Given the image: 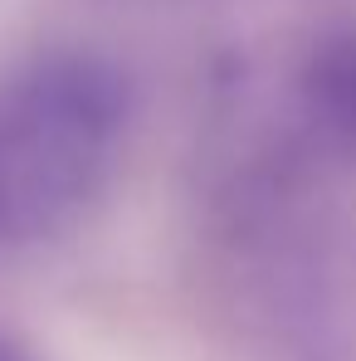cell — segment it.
I'll return each mask as SVG.
<instances>
[{
	"instance_id": "obj_1",
	"label": "cell",
	"mask_w": 356,
	"mask_h": 361,
	"mask_svg": "<svg viewBox=\"0 0 356 361\" xmlns=\"http://www.w3.org/2000/svg\"><path fill=\"white\" fill-rule=\"evenodd\" d=\"M132 83L93 49H39L0 83V249L73 230L108 190Z\"/></svg>"
},
{
	"instance_id": "obj_2",
	"label": "cell",
	"mask_w": 356,
	"mask_h": 361,
	"mask_svg": "<svg viewBox=\"0 0 356 361\" xmlns=\"http://www.w3.org/2000/svg\"><path fill=\"white\" fill-rule=\"evenodd\" d=\"M302 98L307 113L332 137L356 147V30L327 35L302 68Z\"/></svg>"
},
{
	"instance_id": "obj_3",
	"label": "cell",
	"mask_w": 356,
	"mask_h": 361,
	"mask_svg": "<svg viewBox=\"0 0 356 361\" xmlns=\"http://www.w3.org/2000/svg\"><path fill=\"white\" fill-rule=\"evenodd\" d=\"M0 361H44V357H39L25 337H15V332L0 327Z\"/></svg>"
}]
</instances>
